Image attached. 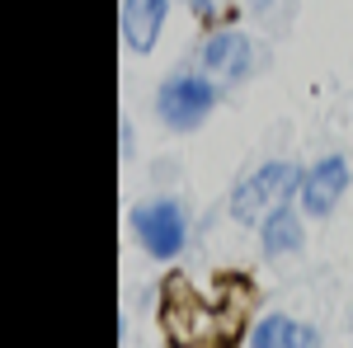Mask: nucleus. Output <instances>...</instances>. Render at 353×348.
I'll use <instances>...</instances> for the list:
<instances>
[{
  "mask_svg": "<svg viewBox=\"0 0 353 348\" xmlns=\"http://www.w3.org/2000/svg\"><path fill=\"white\" fill-rule=\"evenodd\" d=\"M297 184H301V174L288 161L259 165L254 174H245L241 184H236V193H231V216L245 221V226H250V221H264L273 207L288 203V193H292Z\"/></svg>",
  "mask_w": 353,
  "mask_h": 348,
  "instance_id": "1",
  "label": "nucleus"
},
{
  "mask_svg": "<svg viewBox=\"0 0 353 348\" xmlns=\"http://www.w3.org/2000/svg\"><path fill=\"white\" fill-rule=\"evenodd\" d=\"M212 104H217V90H212L208 76H170L156 94V113L174 132H193L212 113Z\"/></svg>",
  "mask_w": 353,
  "mask_h": 348,
  "instance_id": "2",
  "label": "nucleus"
},
{
  "mask_svg": "<svg viewBox=\"0 0 353 348\" xmlns=\"http://www.w3.org/2000/svg\"><path fill=\"white\" fill-rule=\"evenodd\" d=\"M132 231H137V240L146 245V254L174 259V254L184 249L189 221H184V207H179V203L156 198V203H141V207L132 212Z\"/></svg>",
  "mask_w": 353,
  "mask_h": 348,
  "instance_id": "3",
  "label": "nucleus"
},
{
  "mask_svg": "<svg viewBox=\"0 0 353 348\" xmlns=\"http://www.w3.org/2000/svg\"><path fill=\"white\" fill-rule=\"evenodd\" d=\"M353 170L344 156H325V161H316L306 174H301V207L311 216H330L334 212V203L344 198V188H349Z\"/></svg>",
  "mask_w": 353,
  "mask_h": 348,
  "instance_id": "4",
  "label": "nucleus"
},
{
  "mask_svg": "<svg viewBox=\"0 0 353 348\" xmlns=\"http://www.w3.org/2000/svg\"><path fill=\"white\" fill-rule=\"evenodd\" d=\"M250 66H254V48H250L245 33L226 28V33L208 38V48H203V71L208 76H217V81H245Z\"/></svg>",
  "mask_w": 353,
  "mask_h": 348,
  "instance_id": "5",
  "label": "nucleus"
},
{
  "mask_svg": "<svg viewBox=\"0 0 353 348\" xmlns=\"http://www.w3.org/2000/svg\"><path fill=\"white\" fill-rule=\"evenodd\" d=\"M165 5L170 0H128L123 5V38L132 52H151L165 28Z\"/></svg>",
  "mask_w": 353,
  "mask_h": 348,
  "instance_id": "6",
  "label": "nucleus"
},
{
  "mask_svg": "<svg viewBox=\"0 0 353 348\" xmlns=\"http://www.w3.org/2000/svg\"><path fill=\"white\" fill-rule=\"evenodd\" d=\"M301 240H306V236H301V216L292 212L288 203L264 216V254H273V259H278V254H297Z\"/></svg>",
  "mask_w": 353,
  "mask_h": 348,
  "instance_id": "7",
  "label": "nucleus"
},
{
  "mask_svg": "<svg viewBox=\"0 0 353 348\" xmlns=\"http://www.w3.org/2000/svg\"><path fill=\"white\" fill-rule=\"evenodd\" d=\"M254 348H316V329L288 320V316H264L254 325Z\"/></svg>",
  "mask_w": 353,
  "mask_h": 348,
  "instance_id": "8",
  "label": "nucleus"
},
{
  "mask_svg": "<svg viewBox=\"0 0 353 348\" xmlns=\"http://www.w3.org/2000/svg\"><path fill=\"white\" fill-rule=\"evenodd\" d=\"M250 5H254V10H259V14H264V10H269L273 0H250Z\"/></svg>",
  "mask_w": 353,
  "mask_h": 348,
  "instance_id": "9",
  "label": "nucleus"
}]
</instances>
